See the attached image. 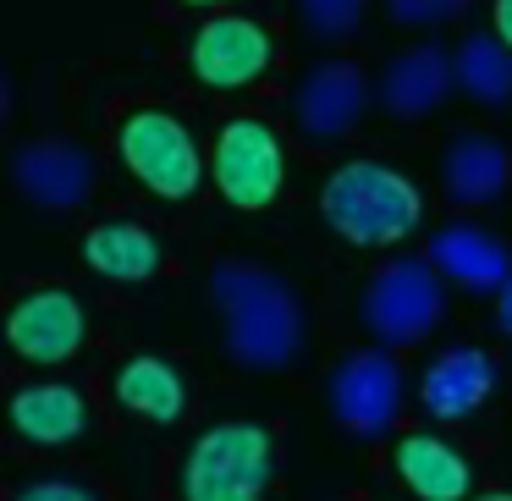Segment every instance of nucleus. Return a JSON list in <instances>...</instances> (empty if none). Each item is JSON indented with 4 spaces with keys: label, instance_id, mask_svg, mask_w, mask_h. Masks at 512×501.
<instances>
[{
    "label": "nucleus",
    "instance_id": "nucleus-1",
    "mask_svg": "<svg viewBox=\"0 0 512 501\" xmlns=\"http://www.w3.org/2000/svg\"><path fill=\"white\" fill-rule=\"evenodd\" d=\"M215 309L226 320V353L243 369H281L303 347V309L276 270L215 265Z\"/></svg>",
    "mask_w": 512,
    "mask_h": 501
},
{
    "label": "nucleus",
    "instance_id": "nucleus-2",
    "mask_svg": "<svg viewBox=\"0 0 512 501\" xmlns=\"http://www.w3.org/2000/svg\"><path fill=\"white\" fill-rule=\"evenodd\" d=\"M320 215L353 248H391L419 226L424 199L402 171L380 166V160H347L325 177Z\"/></svg>",
    "mask_w": 512,
    "mask_h": 501
},
{
    "label": "nucleus",
    "instance_id": "nucleus-3",
    "mask_svg": "<svg viewBox=\"0 0 512 501\" xmlns=\"http://www.w3.org/2000/svg\"><path fill=\"white\" fill-rule=\"evenodd\" d=\"M358 314L380 347H413L446 320V287L430 259H386L369 276Z\"/></svg>",
    "mask_w": 512,
    "mask_h": 501
},
{
    "label": "nucleus",
    "instance_id": "nucleus-4",
    "mask_svg": "<svg viewBox=\"0 0 512 501\" xmlns=\"http://www.w3.org/2000/svg\"><path fill=\"white\" fill-rule=\"evenodd\" d=\"M270 485V435L259 424H215L193 441L182 468L188 501H259Z\"/></svg>",
    "mask_w": 512,
    "mask_h": 501
},
{
    "label": "nucleus",
    "instance_id": "nucleus-5",
    "mask_svg": "<svg viewBox=\"0 0 512 501\" xmlns=\"http://www.w3.org/2000/svg\"><path fill=\"white\" fill-rule=\"evenodd\" d=\"M331 413L347 435L358 441H380L402 413V369L391 347H364L347 353L331 375Z\"/></svg>",
    "mask_w": 512,
    "mask_h": 501
},
{
    "label": "nucleus",
    "instance_id": "nucleus-6",
    "mask_svg": "<svg viewBox=\"0 0 512 501\" xmlns=\"http://www.w3.org/2000/svg\"><path fill=\"white\" fill-rule=\"evenodd\" d=\"M122 160L149 193H160V199H188L204 177L193 133L166 111H138L133 122L122 127Z\"/></svg>",
    "mask_w": 512,
    "mask_h": 501
},
{
    "label": "nucleus",
    "instance_id": "nucleus-7",
    "mask_svg": "<svg viewBox=\"0 0 512 501\" xmlns=\"http://www.w3.org/2000/svg\"><path fill=\"white\" fill-rule=\"evenodd\" d=\"M281 177H287V160H281V144L265 122H232L221 133L215 182H221V193L237 210H265L281 193Z\"/></svg>",
    "mask_w": 512,
    "mask_h": 501
},
{
    "label": "nucleus",
    "instance_id": "nucleus-8",
    "mask_svg": "<svg viewBox=\"0 0 512 501\" xmlns=\"http://www.w3.org/2000/svg\"><path fill=\"white\" fill-rule=\"evenodd\" d=\"M12 177L23 188V199H34L39 210H78L94 188V166L78 144H61V138H39L23 144L12 160Z\"/></svg>",
    "mask_w": 512,
    "mask_h": 501
},
{
    "label": "nucleus",
    "instance_id": "nucleus-9",
    "mask_svg": "<svg viewBox=\"0 0 512 501\" xmlns=\"http://www.w3.org/2000/svg\"><path fill=\"white\" fill-rule=\"evenodd\" d=\"M270 67V34L248 17H215L193 39V72L210 89H243Z\"/></svg>",
    "mask_w": 512,
    "mask_h": 501
},
{
    "label": "nucleus",
    "instance_id": "nucleus-10",
    "mask_svg": "<svg viewBox=\"0 0 512 501\" xmlns=\"http://www.w3.org/2000/svg\"><path fill=\"white\" fill-rule=\"evenodd\" d=\"M6 342L17 347L34 364H61V358L78 353L83 342V309L72 292H34L12 309L6 320Z\"/></svg>",
    "mask_w": 512,
    "mask_h": 501
},
{
    "label": "nucleus",
    "instance_id": "nucleus-11",
    "mask_svg": "<svg viewBox=\"0 0 512 501\" xmlns=\"http://www.w3.org/2000/svg\"><path fill=\"white\" fill-rule=\"evenodd\" d=\"M369 100V83L353 61H320L298 89V122L314 138H342L358 127Z\"/></svg>",
    "mask_w": 512,
    "mask_h": 501
},
{
    "label": "nucleus",
    "instance_id": "nucleus-12",
    "mask_svg": "<svg viewBox=\"0 0 512 501\" xmlns=\"http://www.w3.org/2000/svg\"><path fill=\"white\" fill-rule=\"evenodd\" d=\"M490 391H496V358L479 353V347H446L430 369H424V408L435 419H468L474 408H485Z\"/></svg>",
    "mask_w": 512,
    "mask_h": 501
},
{
    "label": "nucleus",
    "instance_id": "nucleus-13",
    "mask_svg": "<svg viewBox=\"0 0 512 501\" xmlns=\"http://www.w3.org/2000/svg\"><path fill=\"white\" fill-rule=\"evenodd\" d=\"M430 270L468 292H496L512 276V254L501 237L479 232V226H441L430 237Z\"/></svg>",
    "mask_w": 512,
    "mask_h": 501
},
{
    "label": "nucleus",
    "instance_id": "nucleus-14",
    "mask_svg": "<svg viewBox=\"0 0 512 501\" xmlns=\"http://www.w3.org/2000/svg\"><path fill=\"white\" fill-rule=\"evenodd\" d=\"M452 94V56L441 45H413L380 78V105L402 122H419Z\"/></svg>",
    "mask_w": 512,
    "mask_h": 501
},
{
    "label": "nucleus",
    "instance_id": "nucleus-15",
    "mask_svg": "<svg viewBox=\"0 0 512 501\" xmlns=\"http://www.w3.org/2000/svg\"><path fill=\"white\" fill-rule=\"evenodd\" d=\"M397 474L408 479V490L419 501H468V474L463 452H452L446 441L435 435H402L397 441Z\"/></svg>",
    "mask_w": 512,
    "mask_h": 501
},
{
    "label": "nucleus",
    "instance_id": "nucleus-16",
    "mask_svg": "<svg viewBox=\"0 0 512 501\" xmlns=\"http://www.w3.org/2000/svg\"><path fill=\"white\" fill-rule=\"evenodd\" d=\"M441 177H446V193H452L457 204H490V199H501V188H507L512 160H507V149H501L496 138L463 133V138H452V149H446Z\"/></svg>",
    "mask_w": 512,
    "mask_h": 501
},
{
    "label": "nucleus",
    "instance_id": "nucleus-17",
    "mask_svg": "<svg viewBox=\"0 0 512 501\" xmlns=\"http://www.w3.org/2000/svg\"><path fill=\"white\" fill-rule=\"evenodd\" d=\"M12 424L39 446H67L83 435L89 424V408L72 386H28L12 397Z\"/></svg>",
    "mask_w": 512,
    "mask_h": 501
},
{
    "label": "nucleus",
    "instance_id": "nucleus-18",
    "mask_svg": "<svg viewBox=\"0 0 512 501\" xmlns=\"http://www.w3.org/2000/svg\"><path fill=\"white\" fill-rule=\"evenodd\" d=\"M452 89L479 105H512V50L496 34H468L452 56Z\"/></svg>",
    "mask_w": 512,
    "mask_h": 501
},
{
    "label": "nucleus",
    "instance_id": "nucleus-19",
    "mask_svg": "<svg viewBox=\"0 0 512 501\" xmlns=\"http://www.w3.org/2000/svg\"><path fill=\"white\" fill-rule=\"evenodd\" d=\"M116 397H122V408L144 413V419L171 424V419H182L188 391H182V375L166 358H133V364L116 375Z\"/></svg>",
    "mask_w": 512,
    "mask_h": 501
},
{
    "label": "nucleus",
    "instance_id": "nucleus-20",
    "mask_svg": "<svg viewBox=\"0 0 512 501\" xmlns=\"http://www.w3.org/2000/svg\"><path fill=\"white\" fill-rule=\"evenodd\" d=\"M83 259L111 281H144L160 270V243L144 226H100L83 243Z\"/></svg>",
    "mask_w": 512,
    "mask_h": 501
},
{
    "label": "nucleus",
    "instance_id": "nucleus-21",
    "mask_svg": "<svg viewBox=\"0 0 512 501\" xmlns=\"http://www.w3.org/2000/svg\"><path fill=\"white\" fill-rule=\"evenodd\" d=\"M298 17L314 39H347L364 23V0H298Z\"/></svg>",
    "mask_w": 512,
    "mask_h": 501
},
{
    "label": "nucleus",
    "instance_id": "nucleus-22",
    "mask_svg": "<svg viewBox=\"0 0 512 501\" xmlns=\"http://www.w3.org/2000/svg\"><path fill=\"white\" fill-rule=\"evenodd\" d=\"M386 12L408 28H435V23H452V17L468 12V0H386Z\"/></svg>",
    "mask_w": 512,
    "mask_h": 501
},
{
    "label": "nucleus",
    "instance_id": "nucleus-23",
    "mask_svg": "<svg viewBox=\"0 0 512 501\" xmlns=\"http://www.w3.org/2000/svg\"><path fill=\"white\" fill-rule=\"evenodd\" d=\"M17 501H94L83 485H67V479H45V485H34V490H23Z\"/></svg>",
    "mask_w": 512,
    "mask_h": 501
},
{
    "label": "nucleus",
    "instance_id": "nucleus-24",
    "mask_svg": "<svg viewBox=\"0 0 512 501\" xmlns=\"http://www.w3.org/2000/svg\"><path fill=\"white\" fill-rule=\"evenodd\" d=\"M490 23H496V39L512 50V0H496V6H490Z\"/></svg>",
    "mask_w": 512,
    "mask_h": 501
},
{
    "label": "nucleus",
    "instance_id": "nucleus-25",
    "mask_svg": "<svg viewBox=\"0 0 512 501\" xmlns=\"http://www.w3.org/2000/svg\"><path fill=\"white\" fill-rule=\"evenodd\" d=\"M496 292H501V298H496V325H501V331H507V336H512V276H507V281H501V287H496Z\"/></svg>",
    "mask_w": 512,
    "mask_h": 501
},
{
    "label": "nucleus",
    "instance_id": "nucleus-26",
    "mask_svg": "<svg viewBox=\"0 0 512 501\" xmlns=\"http://www.w3.org/2000/svg\"><path fill=\"white\" fill-rule=\"evenodd\" d=\"M474 501H512V490H490V496H474Z\"/></svg>",
    "mask_w": 512,
    "mask_h": 501
},
{
    "label": "nucleus",
    "instance_id": "nucleus-27",
    "mask_svg": "<svg viewBox=\"0 0 512 501\" xmlns=\"http://www.w3.org/2000/svg\"><path fill=\"white\" fill-rule=\"evenodd\" d=\"M0 122H6V83H0Z\"/></svg>",
    "mask_w": 512,
    "mask_h": 501
},
{
    "label": "nucleus",
    "instance_id": "nucleus-28",
    "mask_svg": "<svg viewBox=\"0 0 512 501\" xmlns=\"http://www.w3.org/2000/svg\"><path fill=\"white\" fill-rule=\"evenodd\" d=\"M188 6H221V0H188Z\"/></svg>",
    "mask_w": 512,
    "mask_h": 501
}]
</instances>
